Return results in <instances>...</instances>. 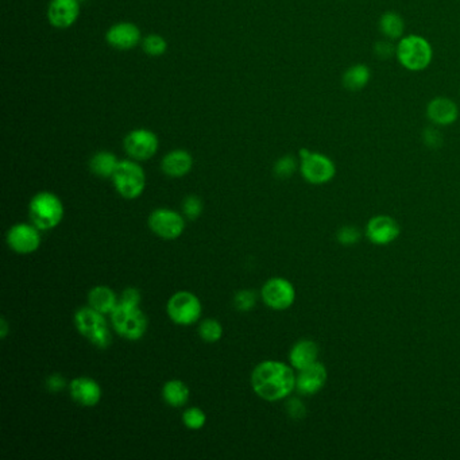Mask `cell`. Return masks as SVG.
Returning <instances> with one entry per match:
<instances>
[{"mask_svg":"<svg viewBox=\"0 0 460 460\" xmlns=\"http://www.w3.org/2000/svg\"><path fill=\"white\" fill-rule=\"evenodd\" d=\"M294 369L280 360H263L251 373V388L259 398L275 403L296 390Z\"/></svg>","mask_w":460,"mask_h":460,"instance_id":"6da1fadb","label":"cell"},{"mask_svg":"<svg viewBox=\"0 0 460 460\" xmlns=\"http://www.w3.org/2000/svg\"><path fill=\"white\" fill-rule=\"evenodd\" d=\"M65 215V207L57 195L49 190L38 192L29 202L30 222L41 231L56 229Z\"/></svg>","mask_w":460,"mask_h":460,"instance_id":"7a4b0ae2","label":"cell"},{"mask_svg":"<svg viewBox=\"0 0 460 460\" xmlns=\"http://www.w3.org/2000/svg\"><path fill=\"white\" fill-rule=\"evenodd\" d=\"M396 57L406 71L421 72L431 65L433 50L427 38L410 34L400 40L396 49Z\"/></svg>","mask_w":460,"mask_h":460,"instance_id":"3957f363","label":"cell"},{"mask_svg":"<svg viewBox=\"0 0 460 460\" xmlns=\"http://www.w3.org/2000/svg\"><path fill=\"white\" fill-rule=\"evenodd\" d=\"M110 317L116 333L130 342L142 339L149 327L147 317L139 305H127L119 301Z\"/></svg>","mask_w":460,"mask_h":460,"instance_id":"277c9868","label":"cell"},{"mask_svg":"<svg viewBox=\"0 0 460 460\" xmlns=\"http://www.w3.org/2000/svg\"><path fill=\"white\" fill-rule=\"evenodd\" d=\"M74 326L91 345L98 348H107L111 345V332L105 315L93 308L83 306L74 315Z\"/></svg>","mask_w":460,"mask_h":460,"instance_id":"5b68a950","label":"cell"},{"mask_svg":"<svg viewBox=\"0 0 460 460\" xmlns=\"http://www.w3.org/2000/svg\"><path fill=\"white\" fill-rule=\"evenodd\" d=\"M111 180L116 192L127 200L138 199L146 188L144 168L134 159L120 161Z\"/></svg>","mask_w":460,"mask_h":460,"instance_id":"8992f818","label":"cell"},{"mask_svg":"<svg viewBox=\"0 0 460 460\" xmlns=\"http://www.w3.org/2000/svg\"><path fill=\"white\" fill-rule=\"evenodd\" d=\"M166 312L174 324L183 327L193 326L202 317V301L192 292H177L166 304Z\"/></svg>","mask_w":460,"mask_h":460,"instance_id":"52a82bcc","label":"cell"},{"mask_svg":"<svg viewBox=\"0 0 460 460\" xmlns=\"http://www.w3.org/2000/svg\"><path fill=\"white\" fill-rule=\"evenodd\" d=\"M300 172L304 180L314 185H323L330 183L336 174V166L330 157L311 151L308 149L300 150Z\"/></svg>","mask_w":460,"mask_h":460,"instance_id":"ba28073f","label":"cell"},{"mask_svg":"<svg viewBox=\"0 0 460 460\" xmlns=\"http://www.w3.org/2000/svg\"><path fill=\"white\" fill-rule=\"evenodd\" d=\"M149 227L154 235L165 241H174L185 231L184 215L171 208H157L149 216Z\"/></svg>","mask_w":460,"mask_h":460,"instance_id":"9c48e42d","label":"cell"},{"mask_svg":"<svg viewBox=\"0 0 460 460\" xmlns=\"http://www.w3.org/2000/svg\"><path fill=\"white\" fill-rule=\"evenodd\" d=\"M260 297L270 309L285 311L294 304L296 290L288 280L282 277H274L266 281L262 287Z\"/></svg>","mask_w":460,"mask_h":460,"instance_id":"30bf717a","label":"cell"},{"mask_svg":"<svg viewBox=\"0 0 460 460\" xmlns=\"http://www.w3.org/2000/svg\"><path fill=\"white\" fill-rule=\"evenodd\" d=\"M6 241L8 247L16 254L29 255L40 248L42 236L41 230L33 223H16L7 232Z\"/></svg>","mask_w":460,"mask_h":460,"instance_id":"8fae6325","label":"cell"},{"mask_svg":"<svg viewBox=\"0 0 460 460\" xmlns=\"http://www.w3.org/2000/svg\"><path fill=\"white\" fill-rule=\"evenodd\" d=\"M125 150L130 159L134 161H147L159 151V137L147 129H135L125 138Z\"/></svg>","mask_w":460,"mask_h":460,"instance_id":"7c38bea8","label":"cell"},{"mask_svg":"<svg viewBox=\"0 0 460 460\" xmlns=\"http://www.w3.org/2000/svg\"><path fill=\"white\" fill-rule=\"evenodd\" d=\"M69 393L73 401L84 408H93L100 403V385L89 376H77L69 384Z\"/></svg>","mask_w":460,"mask_h":460,"instance_id":"4fadbf2b","label":"cell"},{"mask_svg":"<svg viewBox=\"0 0 460 460\" xmlns=\"http://www.w3.org/2000/svg\"><path fill=\"white\" fill-rule=\"evenodd\" d=\"M80 15V0H52L47 8V19L57 29L73 26Z\"/></svg>","mask_w":460,"mask_h":460,"instance_id":"5bb4252c","label":"cell"},{"mask_svg":"<svg viewBox=\"0 0 460 460\" xmlns=\"http://www.w3.org/2000/svg\"><path fill=\"white\" fill-rule=\"evenodd\" d=\"M366 235L374 245H389L398 238L400 227L390 216H375L367 224Z\"/></svg>","mask_w":460,"mask_h":460,"instance_id":"9a60e30c","label":"cell"},{"mask_svg":"<svg viewBox=\"0 0 460 460\" xmlns=\"http://www.w3.org/2000/svg\"><path fill=\"white\" fill-rule=\"evenodd\" d=\"M105 40L117 50H130L141 42V30L131 22H119L108 29Z\"/></svg>","mask_w":460,"mask_h":460,"instance_id":"2e32d148","label":"cell"},{"mask_svg":"<svg viewBox=\"0 0 460 460\" xmlns=\"http://www.w3.org/2000/svg\"><path fill=\"white\" fill-rule=\"evenodd\" d=\"M427 117L433 126L446 127L454 125L459 117V108L452 99L444 96L433 98L427 105Z\"/></svg>","mask_w":460,"mask_h":460,"instance_id":"e0dca14e","label":"cell"},{"mask_svg":"<svg viewBox=\"0 0 460 460\" xmlns=\"http://www.w3.org/2000/svg\"><path fill=\"white\" fill-rule=\"evenodd\" d=\"M327 382V369L316 362L300 370L296 378V390L302 396H314L324 388Z\"/></svg>","mask_w":460,"mask_h":460,"instance_id":"ac0fdd59","label":"cell"},{"mask_svg":"<svg viewBox=\"0 0 460 460\" xmlns=\"http://www.w3.org/2000/svg\"><path fill=\"white\" fill-rule=\"evenodd\" d=\"M193 168V157L190 153L183 149L169 151L161 162V169L168 177L181 178L187 176Z\"/></svg>","mask_w":460,"mask_h":460,"instance_id":"d6986e66","label":"cell"},{"mask_svg":"<svg viewBox=\"0 0 460 460\" xmlns=\"http://www.w3.org/2000/svg\"><path fill=\"white\" fill-rule=\"evenodd\" d=\"M318 358V347L315 342L302 339L292 347L289 352V363L293 369L302 370L308 366L316 363Z\"/></svg>","mask_w":460,"mask_h":460,"instance_id":"ffe728a7","label":"cell"},{"mask_svg":"<svg viewBox=\"0 0 460 460\" xmlns=\"http://www.w3.org/2000/svg\"><path fill=\"white\" fill-rule=\"evenodd\" d=\"M119 304L115 292L108 287L98 285L88 293V305L103 315H111Z\"/></svg>","mask_w":460,"mask_h":460,"instance_id":"44dd1931","label":"cell"},{"mask_svg":"<svg viewBox=\"0 0 460 460\" xmlns=\"http://www.w3.org/2000/svg\"><path fill=\"white\" fill-rule=\"evenodd\" d=\"M372 71L366 64H355L345 69L342 76V84L350 92H360L370 83Z\"/></svg>","mask_w":460,"mask_h":460,"instance_id":"7402d4cb","label":"cell"},{"mask_svg":"<svg viewBox=\"0 0 460 460\" xmlns=\"http://www.w3.org/2000/svg\"><path fill=\"white\" fill-rule=\"evenodd\" d=\"M190 391L185 382L180 379H171L162 386V398L171 408H183L189 401Z\"/></svg>","mask_w":460,"mask_h":460,"instance_id":"603a6c76","label":"cell"},{"mask_svg":"<svg viewBox=\"0 0 460 460\" xmlns=\"http://www.w3.org/2000/svg\"><path fill=\"white\" fill-rule=\"evenodd\" d=\"M119 162L120 161L114 153L104 150L92 156V159L89 161V169L95 176L100 178H113Z\"/></svg>","mask_w":460,"mask_h":460,"instance_id":"cb8c5ba5","label":"cell"},{"mask_svg":"<svg viewBox=\"0 0 460 460\" xmlns=\"http://www.w3.org/2000/svg\"><path fill=\"white\" fill-rule=\"evenodd\" d=\"M378 28L381 34L390 41L401 40L405 33V22L403 16L394 11H386L385 14L381 15Z\"/></svg>","mask_w":460,"mask_h":460,"instance_id":"d4e9b609","label":"cell"},{"mask_svg":"<svg viewBox=\"0 0 460 460\" xmlns=\"http://www.w3.org/2000/svg\"><path fill=\"white\" fill-rule=\"evenodd\" d=\"M199 335L205 343H216L223 336V327L216 318H205L199 326Z\"/></svg>","mask_w":460,"mask_h":460,"instance_id":"484cf974","label":"cell"},{"mask_svg":"<svg viewBox=\"0 0 460 460\" xmlns=\"http://www.w3.org/2000/svg\"><path fill=\"white\" fill-rule=\"evenodd\" d=\"M144 52L150 57H159L163 56L168 50V42L163 37L159 34H149L142 40Z\"/></svg>","mask_w":460,"mask_h":460,"instance_id":"4316f807","label":"cell"},{"mask_svg":"<svg viewBox=\"0 0 460 460\" xmlns=\"http://www.w3.org/2000/svg\"><path fill=\"white\" fill-rule=\"evenodd\" d=\"M183 422L190 431H200L207 422V415L200 408L190 406L183 413Z\"/></svg>","mask_w":460,"mask_h":460,"instance_id":"83f0119b","label":"cell"},{"mask_svg":"<svg viewBox=\"0 0 460 460\" xmlns=\"http://www.w3.org/2000/svg\"><path fill=\"white\" fill-rule=\"evenodd\" d=\"M257 293L254 290H239L234 297V305L241 312L253 311L257 305Z\"/></svg>","mask_w":460,"mask_h":460,"instance_id":"f1b7e54d","label":"cell"},{"mask_svg":"<svg viewBox=\"0 0 460 460\" xmlns=\"http://www.w3.org/2000/svg\"><path fill=\"white\" fill-rule=\"evenodd\" d=\"M297 169V161L293 156H284L274 165V173L280 178H289Z\"/></svg>","mask_w":460,"mask_h":460,"instance_id":"f546056e","label":"cell"},{"mask_svg":"<svg viewBox=\"0 0 460 460\" xmlns=\"http://www.w3.org/2000/svg\"><path fill=\"white\" fill-rule=\"evenodd\" d=\"M202 209H204V204H202V199L195 195L188 196L187 199L183 202V215L190 220H195L202 215Z\"/></svg>","mask_w":460,"mask_h":460,"instance_id":"4dcf8cb0","label":"cell"},{"mask_svg":"<svg viewBox=\"0 0 460 460\" xmlns=\"http://www.w3.org/2000/svg\"><path fill=\"white\" fill-rule=\"evenodd\" d=\"M360 239V231L355 227H343L338 231V241L345 246L355 245Z\"/></svg>","mask_w":460,"mask_h":460,"instance_id":"1f68e13d","label":"cell"},{"mask_svg":"<svg viewBox=\"0 0 460 460\" xmlns=\"http://www.w3.org/2000/svg\"><path fill=\"white\" fill-rule=\"evenodd\" d=\"M422 141L431 149H439L443 144L442 132L435 127H428L422 132Z\"/></svg>","mask_w":460,"mask_h":460,"instance_id":"d6a6232c","label":"cell"},{"mask_svg":"<svg viewBox=\"0 0 460 460\" xmlns=\"http://www.w3.org/2000/svg\"><path fill=\"white\" fill-rule=\"evenodd\" d=\"M396 49H397V45L394 46L393 41L385 40V41L375 43L374 53L379 59H389V58L396 56Z\"/></svg>","mask_w":460,"mask_h":460,"instance_id":"836d02e7","label":"cell"},{"mask_svg":"<svg viewBox=\"0 0 460 460\" xmlns=\"http://www.w3.org/2000/svg\"><path fill=\"white\" fill-rule=\"evenodd\" d=\"M119 301L127 305H141V292L137 288L125 289Z\"/></svg>","mask_w":460,"mask_h":460,"instance_id":"e575fe53","label":"cell"},{"mask_svg":"<svg viewBox=\"0 0 460 460\" xmlns=\"http://www.w3.org/2000/svg\"><path fill=\"white\" fill-rule=\"evenodd\" d=\"M46 388L50 391H61L67 388V379L61 374H52L46 379Z\"/></svg>","mask_w":460,"mask_h":460,"instance_id":"d590c367","label":"cell"},{"mask_svg":"<svg viewBox=\"0 0 460 460\" xmlns=\"http://www.w3.org/2000/svg\"><path fill=\"white\" fill-rule=\"evenodd\" d=\"M288 410L289 415H290L292 418H304V415H305V408H304L301 401L297 400V398H293V400L289 401Z\"/></svg>","mask_w":460,"mask_h":460,"instance_id":"8d00e7d4","label":"cell"},{"mask_svg":"<svg viewBox=\"0 0 460 460\" xmlns=\"http://www.w3.org/2000/svg\"><path fill=\"white\" fill-rule=\"evenodd\" d=\"M8 332H10L8 321L3 317V318L0 320V338H1V339H6L7 335H8Z\"/></svg>","mask_w":460,"mask_h":460,"instance_id":"74e56055","label":"cell"},{"mask_svg":"<svg viewBox=\"0 0 460 460\" xmlns=\"http://www.w3.org/2000/svg\"><path fill=\"white\" fill-rule=\"evenodd\" d=\"M80 1H81V0H80Z\"/></svg>","mask_w":460,"mask_h":460,"instance_id":"f35d334b","label":"cell"}]
</instances>
